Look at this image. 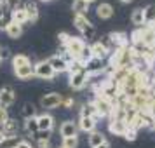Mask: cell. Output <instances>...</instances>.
<instances>
[{
    "label": "cell",
    "mask_w": 155,
    "mask_h": 148,
    "mask_svg": "<svg viewBox=\"0 0 155 148\" xmlns=\"http://www.w3.org/2000/svg\"><path fill=\"white\" fill-rule=\"evenodd\" d=\"M5 138H11V136H18V131H19V126H18V120L9 119L7 122H4V126L0 129Z\"/></svg>",
    "instance_id": "obj_12"
},
{
    "label": "cell",
    "mask_w": 155,
    "mask_h": 148,
    "mask_svg": "<svg viewBox=\"0 0 155 148\" xmlns=\"http://www.w3.org/2000/svg\"><path fill=\"white\" fill-rule=\"evenodd\" d=\"M4 4L7 5L11 11H14V9L19 7V4H21V0H4Z\"/></svg>",
    "instance_id": "obj_34"
},
{
    "label": "cell",
    "mask_w": 155,
    "mask_h": 148,
    "mask_svg": "<svg viewBox=\"0 0 155 148\" xmlns=\"http://www.w3.org/2000/svg\"><path fill=\"white\" fill-rule=\"evenodd\" d=\"M80 117H89V119H98V110H96V106H94V103H85V105H82V108H80Z\"/></svg>",
    "instance_id": "obj_19"
},
{
    "label": "cell",
    "mask_w": 155,
    "mask_h": 148,
    "mask_svg": "<svg viewBox=\"0 0 155 148\" xmlns=\"http://www.w3.org/2000/svg\"><path fill=\"white\" fill-rule=\"evenodd\" d=\"M71 9H73L75 14H85V11L89 9V4H87L85 0H73Z\"/></svg>",
    "instance_id": "obj_26"
},
{
    "label": "cell",
    "mask_w": 155,
    "mask_h": 148,
    "mask_svg": "<svg viewBox=\"0 0 155 148\" xmlns=\"http://www.w3.org/2000/svg\"><path fill=\"white\" fill-rule=\"evenodd\" d=\"M23 117H25V120L35 117V106L31 103H25V106H23Z\"/></svg>",
    "instance_id": "obj_30"
},
{
    "label": "cell",
    "mask_w": 155,
    "mask_h": 148,
    "mask_svg": "<svg viewBox=\"0 0 155 148\" xmlns=\"http://www.w3.org/2000/svg\"><path fill=\"white\" fill-rule=\"evenodd\" d=\"M14 75L18 78H21V80H28V78L35 77V73H33V64H26V66H21V68H16Z\"/></svg>",
    "instance_id": "obj_18"
},
{
    "label": "cell",
    "mask_w": 155,
    "mask_h": 148,
    "mask_svg": "<svg viewBox=\"0 0 155 148\" xmlns=\"http://www.w3.org/2000/svg\"><path fill=\"white\" fill-rule=\"evenodd\" d=\"M136 136H138V131H134V129H131V127H129V129L126 131V134H124V138H126L127 141H134Z\"/></svg>",
    "instance_id": "obj_33"
},
{
    "label": "cell",
    "mask_w": 155,
    "mask_h": 148,
    "mask_svg": "<svg viewBox=\"0 0 155 148\" xmlns=\"http://www.w3.org/2000/svg\"><path fill=\"white\" fill-rule=\"evenodd\" d=\"M4 140H5V136H4V133H2V131H0V143H2Z\"/></svg>",
    "instance_id": "obj_43"
},
{
    "label": "cell",
    "mask_w": 155,
    "mask_h": 148,
    "mask_svg": "<svg viewBox=\"0 0 155 148\" xmlns=\"http://www.w3.org/2000/svg\"><path fill=\"white\" fill-rule=\"evenodd\" d=\"M19 136H11V138H5V140L0 143V148H16L18 143H19Z\"/></svg>",
    "instance_id": "obj_29"
},
{
    "label": "cell",
    "mask_w": 155,
    "mask_h": 148,
    "mask_svg": "<svg viewBox=\"0 0 155 148\" xmlns=\"http://www.w3.org/2000/svg\"><path fill=\"white\" fill-rule=\"evenodd\" d=\"M92 103H94V106H96L99 117H110V115H112L113 103L110 101V99H106V98H103V96H98V94H96V99H94Z\"/></svg>",
    "instance_id": "obj_4"
},
{
    "label": "cell",
    "mask_w": 155,
    "mask_h": 148,
    "mask_svg": "<svg viewBox=\"0 0 155 148\" xmlns=\"http://www.w3.org/2000/svg\"><path fill=\"white\" fill-rule=\"evenodd\" d=\"M37 124H38V131H52L54 117L51 113H42V115L37 117Z\"/></svg>",
    "instance_id": "obj_9"
},
{
    "label": "cell",
    "mask_w": 155,
    "mask_h": 148,
    "mask_svg": "<svg viewBox=\"0 0 155 148\" xmlns=\"http://www.w3.org/2000/svg\"><path fill=\"white\" fill-rule=\"evenodd\" d=\"M71 106H73V99H71V98H63L59 108H71Z\"/></svg>",
    "instance_id": "obj_37"
},
{
    "label": "cell",
    "mask_w": 155,
    "mask_h": 148,
    "mask_svg": "<svg viewBox=\"0 0 155 148\" xmlns=\"http://www.w3.org/2000/svg\"><path fill=\"white\" fill-rule=\"evenodd\" d=\"M89 49H91L92 58H96V59H103V58H106V54L110 52V49L106 47L105 44H101V42H94Z\"/></svg>",
    "instance_id": "obj_13"
},
{
    "label": "cell",
    "mask_w": 155,
    "mask_h": 148,
    "mask_svg": "<svg viewBox=\"0 0 155 148\" xmlns=\"http://www.w3.org/2000/svg\"><path fill=\"white\" fill-rule=\"evenodd\" d=\"M26 64H31L28 56H25V54H16L12 58V68H21V66H26Z\"/></svg>",
    "instance_id": "obj_25"
},
{
    "label": "cell",
    "mask_w": 155,
    "mask_h": 148,
    "mask_svg": "<svg viewBox=\"0 0 155 148\" xmlns=\"http://www.w3.org/2000/svg\"><path fill=\"white\" fill-rule=\"evenodd\" d=\"M96 148H112V145L108 143V141H105V143H101L99 146H96Z\"/></svg>",
    "instance_id": "obj_41"
},
{
    "label": "cell",
    "mask_w": 155,
    "mask_h": 148,
    "mask_svg": "<svg viewBox=\"0 0 155 148\" xmlns=\"http://www.w3.org/2000/svg\"><path fill=\"white\" fill-rule=\"evenodd\" d=\"M9 120V113H7V108H2L0 106V126H4V122Z\"/></svg>",
    "instance_id": "obj_36"
},
{
    "label": "cell",
    "mask_w": 155,
    "mask_h": 148,
    "mask_svg": "<svg viewBox=\"0 0 155 148\" xmlns=\"http://www.w3.org/2000/svg\"><path fill=\"white\" fill-rule=\"evenodd\" d=\"M96 14H98L99 19H110L113 16V7L112 4H108V2H103V4H99L98 9H96Z\"/></svg>",
    "instance_id": "obj_15"
},
{
    "label": "cell",
    "mask_w": 155,
    "mask_h": 148,
    "mask_svg": "<svg viewBox=\"0 0 155 148\" xmlns=\"http://www.w3.org/2000/svg\"><path fill=\"white\" fill-rule=\"evenodd\" d=\"M143 16H145V25H155V4H150L143 9Z\"/></svg>",
    "instance_id": "obj_24"
},
{
    "label": "cell",
    "mask_w": 155,
    "mask_h": 148,
    "mask_svg": "<svg viewBox=\"0 0 155 148\" xmlns=\"http://www.w3.org/2000/svg\"><path fill=\"white\" fill-rule=\"evenodd\" d=\"M59 148H63V146H59Z\"/></svg>",
    "instance_id": "obj_49"
},
{
    "label": "cell",
    "mask_w": 155,
    "mask_h": 148,
    "mask_svg": "<svg viewBox=\"0 0 155 148\" xmlns=\"http://www.w3.org/2000/svg\"><path fill=\"white\" fill-rule=\"evenodd\" d=\"M9 23H11V16L0 14V30H2V31H5V28H7Z\"/></svg>",
    "instance_id": "obj_32"
},
{
    "label": "cell",
    "mask_w": 155,
    "mask_h": 148,
    "mask_svg": "<svg viewBox=\"0 0 155 148\" xmlns=\"http://www.w3.org/2000/svg\"><path fill=\"white\" fill-rule=\"evenodd\" d=\"M108 129H110V133L115 134V136H124L126 131L129 129V126H127L126 120H110Z\"/></svg>",
    "instance_id": "obj_11"
},
{
    "label": "cell",
    "mask_w": 155,
    "mask_h": 148,
    "mask_svg": "<svg viewBox=\"0 0 155 148\" xmlns=\"http://www.w3.org/2000/svg\"><path fill=\"white\" fill-rule=\"evenodd\" d=\"M25 129H26V133L33 134L35 136L38 133V124H37V117H31V119H26L25 120Z\"/></svg>",
    "instance_id": "obj_27"
},
{
    "label": "cell",
    "mask_w": 155,
    "mask_h": 148,
    "mask_svg": "<svg viewBox=\"0 0 155 148\" xmlns=\"http://www.w3.org/2000/svg\"><path fill=\"white\" fill-rule=\"evenodd\" d=\"M42 2H49V0H42Z\"/></svg>",
    "instance_id": "obj_47"
},
{
    "label": "cell",
    "mask_w": 155,
    "mask_h": 148,
    "mask_svg": "<svg viewBox=\"0 0 155 148\" xmlns=\"http://www.w3.org/2000/svg\"><path fill=\"white\" fill-rule=\"evenodd\" d=\"M11 21L12 23H18V25H25V23H28V16H26V11L23 7H18L14 11H11Z\"/></svg>",
    "instance_id": "obj_16"
},
{
    "label": "cell",
    "mask_w": 155,
    "mask_h": 148,
    "mask_svg": "<svg viewBox=\"0 0 155 148\" xmlns=\"http://www.w3.org/2000/svg\"><path fill=\"white\" fill-rule=\"evenodd\" d=\"M87 82H89V73H87V70H80L77 71V73H71L70 75V87L73 89V91H80V89H84L85 85H87Z\"/></svg>",
    "instance_id": "obj_2"
},
{
    "label": "cell",
    "mask_w": 155,
    "mask_h": 148,
    "mask_svg": "<svg viewBox=\"0 0 155 148\" xmlns=\"http://www.w3.org/2000/svg\"><path fill=\"white\" fill-rule=\"evenodd\" d=\"M77 127L84 133H92V131H96V120L89 119V117H80Z\"/></svg>",
    "instance_id": "obj_14"
},
{
    "label": "cell",
    "mask_w": 155,
    "mask_h": 148,
    "mask_svg": "<svg viewBox=\"0 0 155 148\" xmlns=\"http://www.w3.org/2000/svg\"><path fill=\"white\" fill-rule=\"evenodd\" d=\"M77 131L78 127L75 122H71V120H64L63 124L59 126V134L63 136V138H71V136H77Z\"/></svg>",
    "instance_id": "obj_10"
},
{
    "label": "cell",
    "mask_w": 155,
    "mask_h": 148,
    "mask_svg": "<svg viewBox=\"0 0 155 148\" xmlns=\"http://www.w3.org/2000/svg\"><path fill=\"white\" fill-rule=\"evenodd\" d=\"M16 148H33V146H31V143H28V141L21 140L19 143H18V146H16Z\"/></svg>",
    "instance_id": "obj_40"
},
{
    "label": "cell",
    "mask_w": 155,
    "mask_h": 148,
    "mask_svg": "<svg viewBox=\"0 0 155 148\" xmlns=\"http://www.w3.org/2000/svg\"><path fill=\"white\" fill-rule=\"evenodd\" d=\"M106 38H108V44H110V47H112L113 51L119 49V47L127 45V35H126V33L112 31V33H108V35H106Z\"/></svg>",
    "instance_id": "obj_6"
},
{
    "label": "cell",
    "mask_w": 155,
    "mask_h": 148,
    "mask_svg": "<svg viewBox=\"0 0 155 148\" xmlns=\"http://www.w3.org/2000/svg\"><path fill=\"white\" fill-rule=\"evenodd\" d=\"M85 2H87V4H92V2H94V0H85Z\"/></svg>",
    "instance_id": "obj_45"
},
{
    "label": "cell",
    "mask_w": 155,
    "mask_h": 148,
    "mask_svg": "<svg viewBox=\"0 0 155 148\" xmlns=\"http://www.w3.org/2000/svg\"><path fill=\"white\" fill-rule=\"evenodd\" d=\"M131 21L136 28L145 26V16H143V9H134L133 14H131Z\"/></svg>",
    "instance_id": "obj_23"
},
{
    "label": "cell",
    "mask_w": 155,
    "mask_h": 148,
    "mask_svg": "<svg viewBox=\"0 0 155 148\" xmlns=\"http://www.w3.org/2000/svg\"><path fill=\"white\" fill-rule=\"evenodd\" d=\"M58 38H59V42H61V45H64V44H66V40L70 38V35H68V33H64V31H61V33L58 35Z\"/></svg>",
    "instance_id": "obj_39"
},
{
    "label": "cell",
    "mask_w": 155,
    "mask_h": 148,
    "mask_svg": "<svg viewBox=\"0 0 155 148\" xmlns=\"http://www.w3.org/2000/svg\"><path fill=\"white\" fill-rule=\"evenodd\" d=\"M73 23H75L77 30H80V33L91 26V21L87 19V16H85V14H75V16H73Z\"/></svg>",
    "instance_id": "obj_20"
},
{
    "label": "cell",
    "mask_w": 155,
    "mask_h": 148,
    "mask_svg": "<svg viewBox=\"0 0 155 148\" xmlns=\"http://www.w3.org/2000/svg\"><path fill=\"white\" fill-rule=\"evenodd\" d=\"M106 138L103 133H99V131H92V133H89V146L91 148H96L99 146L101 143H105Z\"/></svg>",
    "instance_id": "obj_21"
},
{
    "label": "cell",
    "mask_w": 155,
    "mask_h": 148,
    "mask_svg": "<svg viewBox=\"0 0 155 148\" xmlns=\"http://www.w3.org/2000/svg\"><path fill=\"white\" fill-rule=\"evenodd\" d=\"M120 2H124V4H129V2H133V0H120Z\"/></svg>",
    "instance_id": "obj_44"
},
{
    "label": "cell",
    "mask_w": 155,
    "mask_h": 148,
    "mask_svg": "<svg viewBox=\"0 0 155 148\" xmlns=\"http://www.w3.org/2000/svg\"><path fill=\"white\" fill-rule=\"evenodd\" d=\"M61 101H63V96L59 94V92H49V94H45L42 98V106L45 110H52V108H58V106L61 105Z\"/></svg>",
    "instance_id": "obj_5"
},
{
    "label": "cell",
    "mask_w": 155,
    "mask_h": 148,
    "mask_svg": "<svg viewBox=\"0 0 155 148\" xmlns=\"http://www.w3.org/2000/svg\"><path fill=\"white\" fill-rule=\"evenodd\" d=\"M85 68V64L82 63V61H78V59H70L68 61V71H70V75L71 73H77V71L80 70H84Z\"/></svg>",
    "instance_id": "obj_28"
},
{
    "label": "cell",
    "mask_w": 155,
    "mask_h": 148,
    "mask_svg": "<svg viewBox=\"0 0 155 148\" xmlns=\"http://www.w3.org/2000/svg\"><path fill=\"white\" fill-rule=\"evenodd\" d=\"M9 54H7V51H0V59H5Z\"/></svg>",
    "instance_id": "obj_42"
},
{
    "label": "cell",
    "mask_w": 155,
    "mask_h": 148,
    "mask_svg": "<svg viewBox=\"0 0 155 148\" xmlns=\"http://www.w3.org/2000/svg\"><path fill=\"white\" fill-rule=\"evenodd\" d=\"M2 5H4V0H0V7H2Z\"/></svg>",
    "instance_id": "obj_46"
},
{
    "label": "cell",
    "mask_w": 155,
    "mask_h": 148,
    "mask_svg": "<svg viewBox=\"0 0 155 148\" xmlns=\"http://www.w3.org/2000/svg\"><path fill=\"white\" fill-rule=\"evenodd\" d=\"M37 146L38 148H51L49 140H37Z\"/></svg>",
    "instance_id": "obj_38"
},
{
    "label": "cell",
    "mask_w": 155,
    "mask_h": 148,
    "mask_svg": "<svg viewBox=\"0 0 155 148\" xmlns=\"http://www.w3.org/2000/svg\"><path fill=\"white\" fill-rule=\"evenodd\" d=\"M47 63L51 64V68L54 70V73H63V71H68V61L64 59L63 56H52L47 59Z\"/></svg>",
    "instance_id": "obj_8"
},
{
    "label": "cell",
    "mask_w": 155,
    "mask_h": 148,
    "mask_svg": "<svg viewBox=\"0 0 155 148\" xmlns=\"http://www.w3.org/2000/svg\"><path fill=\"white\" fill-rule=\"evenodd\" d=\"M63 148H77L78 146V138L71 136V138H63Z\"/></svg>",
    "instance_id": "obj_31"
},
{
    "label": "cell",
    "mask_w": 155,
    "mask_h": 148,
    "mask_svg": "<svg viewBox=\"0 0 155 148\" xmlns=\"http://www.w3.org/2000/svg\"><path fill=\"white\" fill-rule=\"evenodd\" d=\"M64 51L68 52V56H70V59H77L80 54H82V51L85 49V42L80 38V37H71L66 40V44L63 45Z\"/></svg>",
    "instance_id": "obj_1"
},
{
    "label": "cell",
    "mask_w": 155,
    "mask_h": 148,
    "mask_svg": "<svg viewBox=\"0 0 155 148\" xmlns=\"http://www.w3.org/2000/svg\"><path fill=\"white\" fill-rule=\"evenodd\" d=\"M0 63H2V59H0Z\"/></svg>",
    "instance_id": "obj_48"
},
{
    "label": "cell",
    "mask_w": 155,
    "mask_h": 148,
    "mask_svg": "<svg viewBox=\"0 0 155 148\" xmlns=\"http://www.w3.org/2000/svg\"><path fill=\"white\" fill-rule=\"evenodd\" d=\"M14 99H16V94L11 85H5V87L0 89V106L2 108H9L14 103Z\"/></svg>",
    "instance_id": "obj_7"
},
{
    "label": "cell",
    "mask_w": 155,
    "mask_h": 148,
    "mask_svg": "<svg viewBox=\"0 0 155 148\" xmlns=\"http://www.w3.org/2000/svg\"><path fill=\"white\" fill-rule=\"evenodd\" d=\"M25 11H26V16H28V23H35L37 19H38V7H37L35 2H26L25 4Z\"/></svg>",
    "instance_id": "obj_17"
},
{
    "label": "cell",
    "mask_w": 155,
    "mask_h": 148,
    "mask_svg": "<svg viewBox=\"0 0 155 148\" xmlns=\"http://www.w3.org/2000/svg\"><path fill=\"white\" fill-rule=\"evenodd\" d=\"M5 33H7L11 38H18V37H21L23 33V26L21 25H18V23H9L7 25V28H5Z\"/></svg>",
    "instance_id": "obj_22"
},
{
    "label": "cell",
    "mask_w": 155,
    "mask_h": 148,
    "mask_svg": "<svg viewBox=\"0 0 155 148\" xmlns=\"http://www.w3.org/2000/svg\"><path fill=\"white\" fill-rule=\"evenodd\" d=\"M33 73H35V77L44 78V80H52L56 77L54 70L51 68V64L47 61H38L37 64H33Z\"/></svg>",
    "instance_id": "obj_3"
},
{
    "label": "cell",
    "mask_w": 155,
    "mask_h": 148,
    "mask_svg": "<svg viewBox=\"0 0 155 148\" xmlns=\"http://www.w3.org/2000/svg\"><path fill=\"white\" fill-rule=\"evenodd\" d=\"M94 33H96V30H94V26L91 25L87 30H84V31H82V38H92V37H94Z\"/></svg>",
    "instance_id": "obj_35"
}]
</instances>
